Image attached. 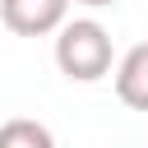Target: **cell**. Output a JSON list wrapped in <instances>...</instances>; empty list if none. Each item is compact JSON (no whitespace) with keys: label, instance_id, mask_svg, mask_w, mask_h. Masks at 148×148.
Instances as JSON below:
<instances>
[{"label":"cell","instance_id":"obj_2","mask_svg":"<svg viewBox=\"0 0 148 148\" xmlns=\"http://www.w3.org/2000/svg\"><path fill=\"white\" fill-rule=\"evenodd\" d=\"M69 0H0V23L18 37H46L65 23Z\"/></svg>","mask_w":148,"mask_h":148},{"label":"cell","instance_id":"obj_3","mask_svg":"<svg viewBox=\"0 0 148 148\" xmlns=\"http://www.w3.org/2000/svg\"><path fill=\"white\" fill-rule=\"evenodd\" d=\"M116 97L130 111H148V42L130 46L116 65Z\"/></svg>","mask_w":148,"mask_h":148},{"label":"cell","instance_id":"obj_1","mask_svg":"<svg viewBox=\"0 0 148 148\" xmlns=\"http://www.w3.org/2000/svg\"><path fill=\"white\" fill-rule=\"evenodd\" d=\"M111 32L97 18H65L56 28V65L74 83H97L111 74Z\"/></svg>","mask_w":148,"mask_h":148},{"label":"cell","instance_id":"obj_4","mask_svg":"<svg viewBox=\"0 0 148 148\" xmlns=\"http://www.w3.org/2000/svg\"><path fill=\"white\" fill-rule=\"evenodd\" d=\"M0 148H56V134H51L42 120L14 116V120L0 125Z\"/></svg>","mask_w":148,"mask_h":148},{"label":"cell","instance_id":"obj_5","mask_svg":"<svg viewBox=\"0 0 148 148\" xmlns=\"http://www.w3.org/2000/svg\"><path fill=\"white\" fill-rule=\"evenodd\" d=\"M69 5H88V9H106V5H116V0H69Z\"/></svg>","mask_w":148,"mask_h":148}]
</instances>
